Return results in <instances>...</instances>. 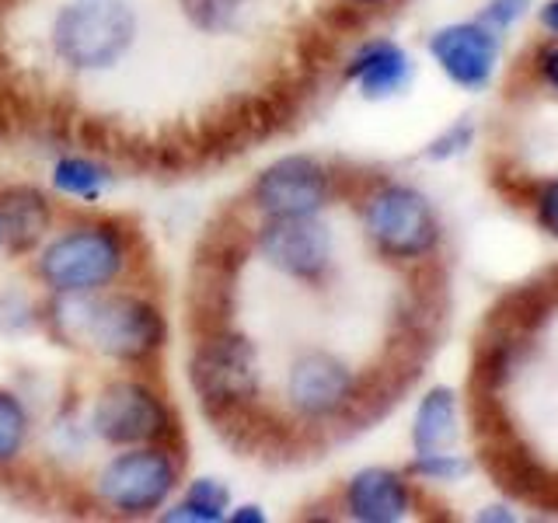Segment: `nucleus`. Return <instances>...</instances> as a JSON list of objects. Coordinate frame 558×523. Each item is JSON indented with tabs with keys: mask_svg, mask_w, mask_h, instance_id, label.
<instances>
[{
	"mask_svg": "<svg viewBox=\"0 0 558 523\" xmlns=\"http://www.w3.org/2000/svg\"><path fill=\"white\" fill-rule=\"evenodd\" d=\"M46 321L60 342L116 363H144L168 339L165 314L133 293H57Z\"/></svg>",
	"mask_w": 558,
	"mask_h": 523,
	"instance_id": "1",
	"label": "nucleus"
},
{
	"mask_svg": "<svg viewBox=\"0 0 558 523\" xmlns=\"http://www.w3.org/2000/svg\"><path fill=\"white\" fill-rule=\"evenodd\" d=\"M126 238L112 223H77L52 238L35 272L52 293H98L126 269Z\"/></svg>",
	"mask_w": 558,
	"mask_h": 523,
	"instance_id": "2",
	"label": "nucleus"
},
{
	"mask_svg": "<svg viewBox=\"0 0 558 523\" xmlns=\"http://www.w3.org/2000/svg\"><path fill=\"white\" fill-rule=\"evenodd\" d=\"M52 49L74 70H109L136 39V14L126 0H70L52 22Z\"/></svg>",
	"mask_w": 558,
	"mask_h": 523,
	"instance_id": "3",
	"label": "nucleus"
},
{
	"mask_svg": "<svg viewBox=\"0 0 558 523\" xmlns=\"http://www.w3.org/2000/svg\"><path fill=\"white\" fill-rule=\"evenodd\" d=\"M189 384L203 401L206 415L252 405L262 388L255 342L231 328L199 336L196 353L189 360Z\"/></svg>",
	"mask_w": 558,
	"mask_h": 523,
	"instance_id": "4",
	"label": "nucleus"
},
{
	"mask_svg": "<svg viewBox=\"0 0 558 523\" xmlns=\"http://www.w3.org/2000/svg\"><path fill=\"white\" fill-rule=\"evenodd\" d=\"M174 482L179 467L161 443L126 447L101 467L98 499L119 516H150L168 502Z\"/></svg>",
	"mask_w": 558,
	"mask_h": 523,
	"instance_id": "5",
	"label": "nucleus"
},
{
	"mask_svg": "<svg viewBox=\"0 0 558 523\" xmlns=\"http://www.w3.org/2000/svg\"><path fill=\"white\" fill-rule=\"evenodd\" d=\"M92 429L112 447L165 443L174 436V418L168 405L140 380L105 384L92 409Z\"/></svg>",
	"mask_w": 558,
	"mask_h": 523,
	"instance_id": "6",
	"label": "nucleus"
},
{
	"mask_svg": "<svg viewBox=\"0 0 558 523\" xmlns=\"http://www.w3.org/2000/svg\"><path fill=\"white\" fill-rule=\"evenodd\" d=\"M363 223L377 252L388 258H423L436 248V238H440L429 203L405 185H384L371 192Z\"/></svg>",
	"mask_w": 558,
	"mask_h": 523,
	"instance_id": "7",
	"label": "nucleus"
},
{
	"mask_svg": "<svg viewBox=\"0 0 558 523\" xmlns=\"http://www.w3.org/2000/svg\"><path fill=\"white\" fill-rule=\"evenodd\" d=\"M331 196V174L314 157L290 154L272 161L252 185V203L266 220L276 217H318Z\"/></svg>",
	"mask_w": 558,
	"mask_h": 523,
	"instance_id": "8",
	"label": "nucleus"
},
{
	"mask_svg": "<svg viewBox=\"0 0 558 523\" xmlns=\"http://www.w3.org/2000/svg\"><path fill=\"white\" fill-rule=\"evenodd\" d=\"M262 258L272 269H279L290 279H304L314 283L322 279L328 262H331V238L328 227L318 223L314 217H276L262 223V231L255 238Z\"/></svg>",
	"mask_w": 558,
	"mask_h": 523,
	"instance_id": "9",
	"label": "nucleus"
},
{
	"mask_svg": "<svg viewBox=\"0 0 558 523\" xmlns=\"http://www.w3.org/2000/svg\"><path fill=\"white\" fill-rule=\"evenodd\" d=\"M356 377L345 370V363L331 353H304L296 356L287 374V398L293 412H301L311 423L339 418L349 405Z\"/></svg>",
	"mask_w": 558,
	"mask_h": 523,
	"instance_id": "10",
	"label": "nucleus"
},
{
	"mask_svg": "<svg viewBox=\"0 0 558 523\" xmlns=\"http://www.w3.org/2000/svg\"><path fill=\"white\" fill-rule=\"evenodd\" d=\"M433 60L461 87H482L496 70L499 42L485 25H450L429 39Z\"/></svg>",
	"mask_w": 558,
	"mask_h": 523,
	"instance_id": "11",
	"label": "nucleus"
},
{
	"mask_svg": "<svg viewBox=\"0 0 558 523\" xmlns=\"http://www.w3.org/2000/svg\"><path fill=\"white\" fill-rule=\"evenodd\" d=\"M349 513L363 523H395L412 510V492L388 467H366L345 488Z\"/></svg>",
	"mask_w": 558,
	"mask_h": 523,
	"instance_id": "12",
	"label": "nucleus"
},
{
	"mask_svg": "<svg viewBox=\"0 0 558 523\" xmlns=\"http://www.w3.org/2000/svg\"><path fill=\"white\" fill-rule=\"evenodd\" d=\"M49 203L39 188L32 185H11L0 192V244L8 252L22 255L43 244L49 231Z\"/></svg>",
	"mask_w": 558,
	"mask_h": 523,
	"instance_id": "13",
	"label": "nucleus"
},
{
	"mask_svg": "<svg viewBox=\"0 0 558 523\" xmlns=\"http://www.w3.org/2000/svg\"><path fill=\"white\" fill-rule=\"evenodd\" d=\"M345 77L353 81L360 87V95L366 98H391L409 84L412 63L401 46L374 39L345 63Z\"/></svg>",
	"mask_w": 558,
	"mask_h": 523,
	"instance_id": "14",
	"label": "nucleus"
},
{
	"mask_svg": "<svg viewBox=\"0 0 558 523\" xmlns=\"http://www.w3.org/2000/svg\"><path fill=\"white\" fill-rule=\"evenodd\" d=\"M548 311H551V304L545 301V293H541L537 283L531 279V283H523V287L499 296L485 318V331L496 339L513 342V345H527V339L545 325Z\"/></svg>",
	"mask_w": 558,
	"mask_h": 523,
	"instance_id": "15",
	"label": "nucleus"
},
{
	"mask_svg": "<svg viewBox=\"0 0 558 523\" xmlns=\"http://www.w3.org/2000/svg\"><path fill=\"white\" fill-rule=\"evenodd\" d=\"M412 443L418 458H426V453H447L458 443V401H453V391L436 388L423 398V405L415 412Z\"/></svg>",
	"mask_w": 558,
	"mask_h": 523,
	"instance_id": "16",
	"label": "nucleus"
},
{
	"mask_svg": "<svg viewBox=\"0 0 558 523\" xmlns=\"http://www.w3.org/2000/svg\"><path fill=\"white\" fill-rule=\"evenodd\" d=\"M112 185V174L101 161L84 154H63L57 165H52V188L66 199H81V203H95L105 188Z\"/></svg>",
	"mask_w": 558,
	"mask_h": 523,
	"instance_id": "17",
	"label": "nucleus"
},
{
	"mask_svg": "<svg viewBox=\"0 0 558 523\" xmlns=\"http://www.w3.org/2000/svg\"><path fill=\"white\" fill-rule=\"evenodd\" d=\"M258 0H179L192 28L206 35H234L252 25Z\"/></svg>",
	"mask_w": 558,
	"mask_h": 523,
	"instance_id": "18",
	"label": "nucleus"
},
{
	"mask_svg": "<svg viewBox=\"0 0 558 523\" xmlns=\"http://www.w3.org/2000/svg\"><path fill=\"white\" fill-rule=\"evenodd\" d=\"M227 510H231V488H227L220 478H196L189 488L182 502L174 510L161 513V520L168 523H220L227 520Z\"/></svg>",
	"mask_w": 558,
	"mask_h": 523,
	"instance_id": "19",
	"label": "nucleus"
},
{
	"mask_svg": "<svg viewBox=\"0 0 558 523\" xmlns=\"http://www.w3.org/2000/svg\"><path fill=\"white\" fill-rule=\"evenodd\" d=\"M28 436V412L22 398L11 391H0V467L11 464L25 447Z\"/></svg>",
	"mask_w": 558,
	"mask_h": 523,
	"instance_id": "20",
	"label": "nucleus"
},
{
	"mask_svg": "<svg viewBox=\"0 0 558 523\" xmlns=\"http://www.w3.org/2000/svg\"><path fill=\"white\" fill-rule=\"evenodd\" d=\"M468 461L458 458V453H426V458H418L412 464L415 475H423V478H433V482H453V478H461L468 475Z\"/></svg>",
	"mask_w": 558,
	"mask_h": 523,
	"instance_id": "21",
	"label": "nucleus"
},
{
	"mask_svg": "<svg viewBox=\"0 0 558 523\" xmlns=\"http://www.w3.org/2000/svg\"><path fill=\"white\" fill-rule=\"evenodd\" d=\"M471 144V126L468 122H458L453 130H447L440 139H433V147H429V157L433 161H444V157H453V154H461L464 147Z\"/></svg>",
	"mask_w": 558,
	"mask_h": 523,
	"instance_id": "22",
	"label": "nucleus"
},
{
	"mask_svg": "<svg viewBox=\"0 0 558 523\" xmlns=\"http://www.w3.org/2000/svg\"><path fill=\"white\" fill-rule=\"evenodd\" d=\"M527 4H531V0H493V4L485 8L482 22L493 25V28H506V25H513L523 11H527Z\"/></svg>",
	"mask_w": 558,
	"mask_h": 523,
	"instance_id": "23",
	"label": "nucleus"
},
{
	"mask_svg": "<svg viewBox=\"0 0 558 523\" xmlns=\"http://www.w3.org/2000/svg\"><path fill=\"white\" fill-rule=\"evenodd\" d=\"M537 220H541V227H545L548 234L558 238V182L541 188V196H537Z\"/></svg>",
	"mask_w": 558,
	"mask_h": 523,
	"instance_id": "24",
	"label": "nucleus"
},
{
	"mask_svg": "<svg viewBox=\"0 0 558 523\" xmlns=\"http://www.w3.org/2000/svg\"><path fill=\"white\" fill-rule=\"evenodd\" d=\"M534 283H537L541 293H545V301H548L551 307H558V266L545 269V272H541V276L534 279Z\"/></svg>",
	"mask_w": 558,
	"mask_h": 523,
	"instance_id": "25",
	"label": "nucleus"
},
{
	"mask_svg": "<svg viewBox=\"0 0 558 523\" xmlns=\"http://www.w3.org/2000/svg\"><path fill=\"white\" fill-rule=\"evenodd\" d=\"M227 520H234V523H266V513H262V506L244 502V506H238V510L227 513Z\"/></svg>",
	"mask_w": 558,
	"mask_h": 523,
	"instance_id": "26",
	"label": "nucleus"
},
{
	"mask_svg": "<svg viewBox=\"0 0 558 523\" xmlns=\"http://www.w3.org/2000/svg\"><path fill=\"white\" fill-rule=\"evenodd\" d=\"M541 74H545V77L558 87V46L541 52Z\"/></svg>",
	"mask_w": 558,
	"mask_h": 523,
	"instance_id": "27",
	"label": "nucleus"
},
{
	"mask_svg": "<svg viewBox=\"0 0 558 523\" xmlns=\"http://www.w3.org/2000/svg\"><path fill=\"white\" fill-rule=\"evenodd\" d=\"M541 22H545L551 32H558V0H551V4L541 11Z\"/></svg>",
	"mask_w": 558,
	"mask_h": 523,
	"instance_id": "28",
	"label": "nucleus"
},
{
	"mask_svg": "<svg viewBox=\"0 0 558 523\" xmlns=\"http://www.w3.org/2000/svg\"><path fill=\"white\" fill-rule=\"evenodd\" d=\"M353 4H366V8H371V4H380V0H353Z\"/></svg>",
	"mask_w": 558,
	"mask_h": 523,
	"instance_id": "29",
	"label": "nucleus"
}]
</instances>
